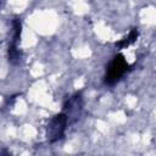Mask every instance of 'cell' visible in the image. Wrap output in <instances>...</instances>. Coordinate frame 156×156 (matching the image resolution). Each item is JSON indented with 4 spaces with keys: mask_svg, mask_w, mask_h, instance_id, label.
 Returning a JSON list of instances; mask_svg holds the SVG:
<instances>
[{
    "mask_svg": "<svg viewBox=\"0 0 156 156\" xmlns=\"http://www.w3.org/2000/svg\"><path fill=\"white\" fill-rule=\"evenodd\" d=\"M138 37H139V30H138V28H133V29L129 32V34H128L127 37H124V38L121 39L119 41H116L115 45H116L118 49H124V48L129 46L130 44H133V43L138 39Z\"/></svg>",
    "mask_w": 156,
    "mask_h": 156,
    "instance_id": "5b68a950",
    "label": "cell"
},
{
    "mask_svg": "<svg viewBox=\"0 0 156 156\" xmlns=\"http://www.w3.org/2000/svg\"><path fill=\"white\" fill-rule=\"evenodd\" d=\"M67 126H68V118L65 112H60L55 115L50 119L46 128V138L49 143H56L61 140L65 136Z\"/></svg>",
    "mask_w": 156,
    "mask_h": 156,
    "instance_id": "7a4b0ae2",
    "label": "cell"
},
{
    "mask_svg": "<svg viewBox=\"0 0 156 156\" xmlns=\"http://www.w3.org/2000/svg\"><path fill=\"white\" fill-rule=\"evenodd\" d=\"M128 69H129V65L126 61L124 55L123 54L115 55L106 67V73H105V79H104L105 84L115 85L128 72Z\"/></svg>",
    "mask_w": 156,
    "mask_h": 156,
    "instance_id": "6da1fadb",
    "label": "cell"
},
{
    "mask_svg": "<svg viewBox=\"0 0 156 156\" xmlns=\"http://www.w3.org/2000/svg\"><path fill=\"white\" fill-rule=\"evenodd\" d=\"M12 28H13V35L9 45L7 56H9V62H11L12 65H18L23 57L22 51L18 49V43L21 40V33H22V22L20 18H15L12 21Z\"/></svg>",
    "mask_w": 156,
    "mask_h": 156,
    "instance_id": "3957f363",
    "label": "cell"
},
{
    "mask_svg": "<svg viewBox=\"0 0 156 156\" xmlns=\"http://www.w3.org/2000/svg\"><path fill=\"white\" fill-rule=\"evenodd\" d=\"M82 110H83V96H82V93L78 91V93H74L73 95H71L63 104V107H62V112L66 113L67 118H68V123H73L76 122L80 113H82Z\"/></svg>",
    "mask_w": 156,
    "mask_h": 156,
    "instance_id": "277c9868",
    "label": "cell"
}]
</instances>
